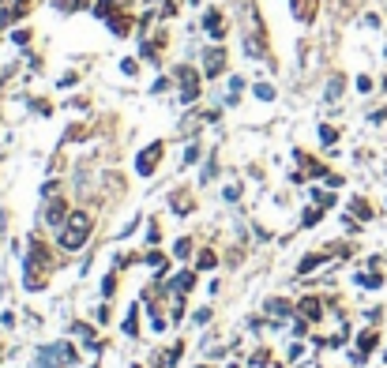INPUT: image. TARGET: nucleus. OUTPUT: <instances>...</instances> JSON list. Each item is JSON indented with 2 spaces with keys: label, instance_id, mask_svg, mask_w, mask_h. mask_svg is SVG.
Instances as JSON below:
<instances>
[{
  "label": "nucleus",
  "instance_id": "13",
  "mask_svg": "<svg viewBox=\"0 0 387 368\" xmlns=\"http://www.w3.org/2000/svg\"><path fill=\"white\" fill-rule=\"evenodd\" d=\"M342 94V79H331V86H327V98H338Z\"/></svg>",
  "mask_w": 387,
  "mask_h": 368
},
{
  "label": "nucleus",
  "instance_id": "4",
  "mask_svg": "<svg viewBox=\"0 0 387 368\" xmlns=\"http://www.w3.org/2000/svg\"><path fill=\"white\" fill-rule=\"evenodd\" d=\"M207 75H218V72H222L226 68V53L222 49H207Z\"/></svg>",
  "mask_w": 387,
  "mask_h": 368
},
{
  "label": "nucleus",
  "instance_id": "9",
  "mask_svg": "<svg viewBox=\"0 0 387 368\" xmlns=\"http://www.w3.org/2000/svg\"><path fill=\"white\" fill-rule=\"evenodd\" d=\"M271 312H274V316H286V312H290V301H282V297H274L271 301V305H267Z\"/></svg>",
  "mask_w": 387,
  "mask_h": 368
},
{
  "label": "nucleus",
  "instance_id": "12",
  "mask_svg": "<svg viewBox=\"0 0 387 368\" xmlns=\"http://www.w3.org/2000/svg\"><path fill=\"white\" fill-rule=\"evenodd\" d=\"M256 98H263V102H271V98H274V91H271V86H267V83H260V86H256Z\"/></svg>",
  "mask_w": 387,
  "mask_h": 368
},
{
  "label": "nucleus",
  "instance_id": "1",
  "mask_svg": "<svg viewBox=\"0 0 387 368\" xmlns=\"http://www.w3.org/2000/svg\"><path fill=\"white\" fill-rule=\"evenodd\" d=\"M87 233H91V214H83V211H72V214H68V222H64L61 244L68 248V252H75V248H83Z\"/></svg>",
  "mask_w": 387,
  "mask_h": 368
},
{
  "label": "nucleus",
  "instance_id": "14",
  "mask_svg": "<svg viewBox=\"0 0 387 368\" xmlns=\"http://www.w3.org/2000/svg\"><path fill=\"white\" fill-rule=\"evenodd\" d=\"M200 267L211 270V267H215V252H203V256H200Z\"/></svg>",
  "mask_w": 387,
  "mask_h": 368
},
{
  "label": "nucleus",
  "instance_id": "6",
  "mask_svg": "<svg viewBox=\"0 0 387 368\" xmlns=\"http://www.w3.org/2000/svg\"><path fill=\"white\" fill-rule=\"evenodd\" d=\"M203 27H207V34H211V38H222V34H226V27H222V15H218V12H207Z\"/></svg>",
  "mask_w": 387,
  "mask_h": 368
},
{
  "label": "nucleus",
  "instance_id": "11",
  "mask_svg": "<svg viewBox=\"0 0 387 368\" xmlns=\"http://www.w3.org/2000/svg\"><path fill=\"white\" fill-rule=\"evenodd\" d=\"M357 346H361V350H372V346H376V334H372V331H364L361 339H357Z\"/></svg>",
  "mask_w": 387,
  "mask_h": 368
},
{
  "label": "nucleus",
  "instance_id": "8",
  "mask_svg": "<svg viewBox=\"0 0 387 368\" xmlns=\"http://www.w3.org/2000/svg\"><path fill=\"white\" fill-rule=\"evenodd\" d=\"M319 263H324V256H305V259H301V267H297V270H301V275H308V270H316Z\"/></svg>",
  "mask_w": 387,
  "mask_h": 368
},
{
  "label": "nucleus",
  "instance_id": "10",
  "mask_svg": "<svg viewBox=\"0 0 387 368\" xmlns=\"http://www.w3.org/2000/svg\"><path fill=\"white\" fill-rule=\"evenodd\" d=\"M57 357H61V361H68V364H75V361H80V357H75V350H72V346H57Z\"/></svg>",
  "mask_w": 387,
  "mask_h": 368
},
{
  "label": "nucleus",
  "instance_id": "2",
  "mask_svg": "<svg viewBox=\"0 0 387 368\" xmlns=\"http://www.w3.org/2000/svg\"><path fill=\"white\" fill-rule=\"evenodd\" d=\"M158 158H162V143H151V147H147V150H143V155L136 158V169L143 173V177H147V173L154 169V162H158Z\"/></svg>",
  "mask_w": 387,
  "mask_h": 368
},
{
  "label": "nucleus",
  "instance_id": "5",
  "mask_svg": "<svg viewBox=\"0 0 387 368\" xmlns=\"http://www.w3.org/2000/svg\"><path fill=\"white\" fill-rule=\"evenodd\" d=\"M297 312H301V320H319V312H324V305H319L316 297H308V301H301V305H297Z\"/></svg>",
  "mask_w": 387,
  "mask_h": 368
},
{
  "label": "nucleus",
  "instance_id": "15",
  "mask_svg": "<svg viewBox=\"0 0 387 368\" xmlns=\"http://www.w3.org/2000/svg\"><path fill=\"white\" fill-rule=\"evenodd\" d=\"M353 214H361V218H364V214H372L369 207H364V203L361 199H353Z\"/></svg>",
  "mask_w": 387,
  "mask_h": 368
},
{
  "label": "nucleus",
  "instance_id": "3",
  "mask_svg": "<svg viewBox=\"0 0 387 368\" xmlns=\"http://www.w3.org/2000/svg\"><path fill=\"white\" fill-rule=\"evenodd\" d=\"M181 83H184V91H181L184 102H196V98H200V79H196V72L181 68Z\"/></svg>",
  "mask_w": 387,
  "mask_h": 368
},
{
  "label": "nucleus",
  "instance_id": "16",
  "mask_svg": "<svg viewBox=\"0 0 387 368\" xmlns=\"http://www.w3.org/2000/svg\"><path fill=\"white\" fill-rule=\"evenodd\" d=\"M383 357H387V353H383Z\"/></svg>",
  "mask_w": 387,
  "mask_h": 368
},
{
  "label": "nucleus",
  "instance_id": "7",
  "mask_svg": "<svg viewBox=\"0 0 387 368\" xmlns=\"http://www.w3.org/2000/svg\"><path fill=\"white\" fill-rule=\"evenodd\" d=\"M64 214H68V207H64V199H53V203H49V211H46V222L61 225V222H64Z\"/></svg>",
  "mask_w": 387,
  "mask_h": 368
}]
</instances>
